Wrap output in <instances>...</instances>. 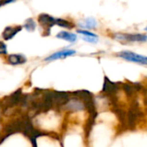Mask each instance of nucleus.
Masks as SVG:
<instances>
[{"mask_svg": "<svg viewBox=\"0 0 147 147\" xmlns=\"http://www.w3.org/2000/svg\"><path fill=\"white\" fill-rule=\"evenodd\" d=\"M82 39L87 42H90V43H97L98 42V37H94V36H86V35H83L82 36Z\"/></svg>", "mask_w": 147, "mask_h": 147, "instance_id": "f8f14e48", "label": "nucleus"}, {"mask_svg": "<svg viewBox=\"0 0 147 147\" xmlns=\"http://www.w3.org/2000/svg\"><path fill=\"white\" fill-rule=\"evenodd\" d=\"M116 55L127 61L137 63V64L143 65H147V56L138 54L131 51H122V52L118 53Z\"/></svg>", "mask_w": 147, "mask_h": 147, "instance_id": "f03ea898", "label": "nucleus"}, {"mask_svg": "<svg viewBox=\"0 0 147 147\" xmlns=\"http://www.w3.org/2000/svg\"><path fill=\"white\" fill-rule=\"evenodd\" d=\"M24 27H25V28H26L28 31L31 32V31H34V30L35 29V28H36V23L34 22V21L32 18H28V19H27V21L25 22Z\"/></svg>", "mask_w": 147, "mask_h": 147, "instance_id": "9b49d317", "label": "nucleus"}, {"mask_svg": "<svg viewBox=\"0 0 147 147\" xmlns=\"http://www.w3.org/2000/svg\"><path fill=\"white\" fill-rule=\"evenodd\" d=\"M145 30H146V31H147V27L146 28H145Z\"/></svg>", "mask_w": 147, "mask_h": 147, "instance_id": "dca6fc26", "label": "nucleus"}, {"mask_svg": "<svg viewBox=\"0 0 147 147\" xmlns=\"http://www.w3.org/2000/svg\"><path fill=\"white\" fill-rule=\"evenodd\" d=\"M2 5H3V2H2V0H0V7H1Z\"/></svg>", "mask_w": 147, "mask_h": 147, "instance_id": "2eb2a0df", "label": "nucleus"}, {"mask_svg": "<svg viewBox=\"0 0 147 147\" xmlns=\"http://www.w3.org/2000/svg\"><path fill=\"white\" fill-rule=\"evenodd\" d=\"M78 25H79L81 28H91V29H94V28H96V26H97V22H96L94 18L90 17V18L85 19L84 22H79Z\"/></svg>", "mask_w": 147, "mask_h": 147, "instance_id": "1a4fd4ad", "label": "nucleus"}, {"mask_svg": "<svg viewBox=\"0 0 147 147\" xmlns=\"http://www.w3.org/2000/svg\"><path fill=\"white\" fill-rule=\"evenodd\" d=\"M76 53L75 50L72 49H65V50H61L59 51L50 56H48L47 58L45 59V60L47 61H53V60H57V59H65L69 56H72Z\"/></svg>", "mask_w": 147, "mask_h": 147, "instance_id": "39448f33", "label": "nucleus"}, {"mask_svg": "<svg viewBox=\"0 0 147 147\" xmlns=\"http://www.w3.org/2000/svg\"><path fill=\"white\" fill-rule=\"evenodd\" d=\"M39 22L43 27V28L48 32H50V28L56 25V18L51 16L47 14H40L39 16Z\"/></svg>", "mask_w": 147, "mask_h": 147, "instance_id": "20e7f679", "label": "nucleus"}, {"mask_svg": "<svg viewBox=\"0 0 147 147\" xmlns=\"http://www.w3.org/2000/svg\"><path fill=\"white\" fill-rule=\"evenodd\" d=\"M114 39L121 42H146L147 35L143 34H123L118 33L114 34Z\"/></svg>", "mask_w": 147, "mask_h": 147, "instance_id": "f257e3e1", "label": "nucleus"}, {"mask_svg": "<svg viewBox=\"0 0 147 147\" xmlns=\"http://www.w3.org/2000/svg\"><path fill=\"white\" fill-rule=\"evenodd\" d=\"M6 53H7V47L3 41H0V54H6Z\"/></svg>", "mask_w": 147, "mask_h": 147, "instance_id": "4468645a", "label": "nucleus"}, {"mask_svg": "<svg viewBox=\"0 0 147 147\" xmlns=\"http://www.w3.org/2000/svg\"><path fill=\"white\" fill-rule=\"evenodd\" d=\"M77 32H78V34H82V35L98 37V36H97V34H94V33H92V32H90V31H88V30H84V29H79V30H78Z\"/></svg>", "mask_w": 147, "mask_h": 147, "instance_id": "ddd939ff", "label": "nucleus"}, {"mask_svg": "<svg viewBox=\"0 0 147 147\" xmlns=\"http://www.w3.org/2000/svg\"><path fill=\"white\" fill-rule=\"evenodd\" d=\"M57 38L59 39H61V40H67L69 42H75L77 40V35L73 33H70V32H67V31H61L59 32L57 35H56Z\"/></svg>", "mask_w": 147, "mask_h": 147, "instance_id": "6e6552de", "label": "nucleus"}, {"mask_svg": "<svg viewBox=\"0 0 147 147\" xmlns=\"http://www.w3.org/2000/svg\"><path fill=\"white\" fill-rule=\"evenodd\" d=\"M22 30V27L21 26H9L7 28H5L4 31L3 32V38L6 40L12 39L18 32H20Z\"/></svg>", "mask_w": 147, "mask_h": 147, "instance_id": "423d86ee", "label": "nucleus"}, {"mask_svg": "<svg viewBox=\"0 0 147 147\" xmlns=\"http://www.w3.org/2000/svg\"><path fill=\"white\" fill-rule=\"evenodd\" d=\"M56 25L65 28H68V29H71L75 27V25L72 22L65 19H62V18H56Z\"/></svg>", "mask_w": 147, "mask_h": 147, "instance_id": "9d476101", "label": "nucleus"}, {"mask_svg": "<svg viewBox=\"0 0 147 147\" xmlns=\"http://www.w3.org/2000/svg\"><path fill=\"white\" fill-rule=\"evenodd\" d=\"M120 84V83L112 82L108 77H105L102 93L107 96H115L118 94L120 90V87L121 86Z\"/></svg>", "mask_w": 147, "mask_h": 147, "instance_id": "7ed1b4c3", "label": "nucleus"}, {"mask_svg": "<svg viewBox=\"0 0 147 147\" xmlns=\"http://www.w3.org/2000/svg\"><path fill=\"white\" fill-rule=\"evenodd\" d=\"M7 61L10 64V65H22V64H24L27 59L26 58L22 55V54H11V55H9L8 58H7Z\"/></svg>", "mask_w": 147, "mask_h": 147, "instance_id": "0eeeda50", "label": "nucleus"}]
</instances>
